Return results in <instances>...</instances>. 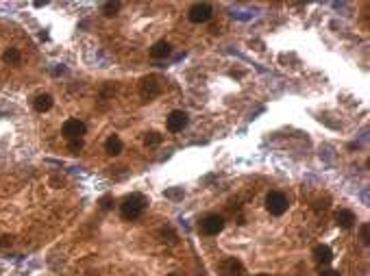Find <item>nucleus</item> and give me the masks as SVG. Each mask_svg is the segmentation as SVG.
<instances>
[{
	"label": "nucleus",
	"instance_id": "f257e3e1",
	"mask_svg": "<svg viewBox=\"0 0 370 276\" xmlns=\"http://www.w3.org/2000/svg\"><path fill=\"white\" fill-rule=\"evenodd\" d=\"M148 205V200L146 196L142 194H131V196H126L122 200V205H120V211H122V218L126 220H135V218H140L142 215V211L146 209Z\"/></svg>",
	"mask_w": 370,
	"mask_h": 276
},
{
	"label": "nucleus",
	"instance_id": "f03ea898",
	"mask_svg": "<svg viewBox=\"0 0 370 276\" xmlns=\"http://www.w3.org/2000/svg\"><path fill=\"white\" fill-rule=\"evenodd\" d=\"M266 209L272 215H283L288 211V196L281 194V191H270L266 198Z\"/></svg>",
	"mask_w": 370,
	"mask_h": 276
},
{
	"label": "nucleus",
	"instance_id": "7ed1b4c3",
	"mask_svg": "<svg viewBox=\"0 0 370 276\" xmlns=\"http://www.w3.org/2000/svg\"><path fill=\"white\" fill-rule=\"evenodd\" d=\"M83 135H85V124L81 122V120H68L66 124H63V137L70 142V140H83Z\"/></svg>",
	"mask_w": 370,
	"mask_h": 276
},
{
	"label": "nucleus",
	"instance_id": "20e7f679",
	"mask_svg": "<svg viewBox=\"0 0 370 276\" xmlns=\"http://www.w3.org/2000/svg\"><path fill=\"white\" fill-rule=\"evenodd\" d=\"M222 228H225V218L222 215H207L205 220L200 222V231L205 235H218Z\"/></svg>",
	"mask_w": 370,
	"mask_h": 276
},
{
	"label": "nucleus",
	"instance_id": "39448f33",
	"mask_svg": "<svg viewBox=\"0 0 370 276\" xmlns=\"http://www.w3.org/2000/svg\"><path fill=\"white\" fill-rule=\"evenodd\" d=\"M211 5H207V3H198V5H194L192 9H190V20L194 22V24H202V22H207L209 17H211Z\"/></svg>",
	"mask_w": 370,
	"mask_h": 276
},
{
	"label": "nucleus",
	"instance_id": "423d86ee",
	"mask_svg": "<svg viewBox=\"0 0 370 276\" xmlns=\"http://www.w3.org/2000/svg\"><path fill=\"white\" fill-rule=\"evenodd\" d=\"M165 124H168V131L170 133H179V131H183L185 126H188V113L185 111H172L170 115H168V120H165Z\"/></svg>",
	"mask_w": 370,
	"mask_h": 276
},
{
	"label": "nucleus",
	"instance_id": "0eeeda50",
	"mask_svg": "<svg viewBox=\"0 0 370 276\" xmlns=\"http://www.w3.org/2000/svg\"><path fill=\"white\" fill-rule=\"evenodd\" d=\"M336 222L340 228H353L355 226V213L353 211H348V209H342L340 213L336 215Z\"/></svg>",
	"mask_w": 370,
	"mask_h": 276
},
{
	"label": "nucleus",
	"instance_id": "6e6552de",
	"mask_svg": "<svg viewBox=\"0 0 370 276\" xmlns=\"http://www.w3.org/2000/svg\"><path fill=\"white\" fill-rule=\"evenodd\" d=\"M159 89H161V87H159V83H157V78L151 76V78H144V81H142V96H144V98L157 96V94H159Z\"/></svg>",
	"mask_w": 370,
	"mask_h": 276
},
{
	"label": "nucleus",
	"instance_id": "1a4fd4ad",
	"mask_svg": "<svg viewBox=\"0 0 370 276\" xmlns=\"http://www.w3.org/2000/svg\"><path fill=\"white\" fill-rule=\"evenodd\" d=\"M170 52H172V46L168 42H157L151 48V57L153 59H165V57H170Z\"/></svg>",
	"mask_w": 370,
	"mask_h": 276
},
{
	"label": "nucleus",
	"instance_id": "9d476101",
	"mask_svg": "<svg viewBox=\"0 0 370 276\" xmlns=\"http://www.w3.org/2000/svg\"><path fill=\"white\" fill-rule=\"evenodd\" d=\"M313 257H316V261H318V263L327 265V263H331V259H333V252H331V248H329V246L320 244V246L313 248Z\"/></svg>",
	"mask_w": 370,
	"mask_h": 276
},
{
	"label": "nucleus",
	"instance_id": "9b49d317",
	"mask_svg": "<svg viewBox=\"0 0 370 276\" xmlns=\"http://www.w3.org/2000/svg\"><path fill=\"white\" fill-rule=\"evenodd\" d=\"M33 107H35V111H40V113L48 111V109L52 107V96L50 94H40L33 100Z\"/></svg>",
	"mask_w": 370,
	"mask_h": 276
},
{
	"label": "nucleus",
	"instance_id": "f8f14e48",
	"mask_svg": "<svg viewBox=\"0 0 370 276\" xmlns=\"http://www.w3.org/2000/svg\"><path fill=\"white\" fill-rule=\"evenodd\" d=\"M222 272H225L227 276H244V268H242V263L235 261V259H229L225 265H222Z\"/></svg>",
	"mask_w": 370,
	"mask_h": 276
},
{
	"label": "nucleus",
	"instance_id": "ddd939ff",
	"mask_svg": "<svg viewBox=\"0 0 370 276\" xmlns=\"http://www.w3.org/2000/svg\"><path fill=\"white\" fill-rule=\"evenodd\" d=\"M105 150H107V154H111V157H116V154L122 152V140L116 137V135H111L109 140L105 142Z\"/></svg>",
	"mask_w": 370,
	"mask_h": 276
},
{
	"label": "nucleus",
	"instance_id": "4468645a",
	"mask_svg": "<svg viewBox=\"0 0 370 276\" xmlns=\"http://www.w3.org/2000/svg\"><path fill=\"white\" fill-rule=\"evenodd\" d=\"M3 61L9 63V66H17V63L22 61V54H20V50H17V48H9L3 54Z\"/></svg>",
	"mask_w": 370,
	"mask_h": 276
},
{
	"label": "nucleus",
	"instance_id": "2eb2a0df",
	"mask_svg": "<svg viewBox=\"0 0 370 276\" xmlns=\"http://www.w3.org/2000/svg\"><path fill=\"white\" fill-rule=\"evenodd\" d=\"M161 140H163V137H161L159 133L151 131V133H146V137H144V144H146V146H157V144H161Z\"/></svg>",
	"mask_w": 370,
	"mask_h": 276
},
{
	"label": "nucleus",
	"instance_id": "dca6fc26",
	"mask_svg": "<svg viewBox=\"0 0 370 276\" xmlns=\"http://www.w3.org/2000/svg\"><path fill=\"white\" fill-rule=\"evenodd\" d=\"M118 11H120V3H105V5H103V13L109 15V17L116 15Z\"/></svg>",
	"mask_w": 370,
	"mask_h": 276
},
{
	"label": "nucleus",
	"instance_id": "f3484780",
	"mask_svg": "<svg viewBox=\"0 0 370 276\" xmlns=\"http://www.w3.org/2000/svg\"><path fill=\"white\" fill-rule=\"evenodd\" d=\"M359 235H362V244L368 246V244H370V226H368V224L359 226Z\"/></svg>",
	"mask_w": 370,
	"mask_h": 276
},
{
	"label": "nucleus",
	"instance_id": "a211bd4d",
	"mask_svg": "<svg viewBox=\"0 0 370 276\" xmlns=\"http://www.w3.org/2000/svg\"><path fill=\"white\" fill-rule=\"evenodd\" d=\"M83 148V140H70L68 142V150L70 152H79Z\"/></svg>",
	"mask_w": 370,
	"mask_h": 276
},
{
	"label": "nucleus",
	"instance_id": "6ab92c4d",
	"mask_svg": "<svg viewBox=\"0 0 370 276\" xmlns=\"http://www.w3.org/2000/svg\"><path fill=\"white\" fill-rule=\"evenodd\" d=\"M111 205H114V198H111V196L100 198V209H103V211H109V209H111Z\"/></svg>",
	"mask_w": 370,
	"mask_h": 276
},
{
	"label": "nucleus",
	"instance_id": "aec40b11",
	"mask_svg": "<svg viewBox=\"0 0 370 276\" xmlns=\"http://www.w3.org/2000/svg\"><path fill=\"white\" fill-rule=\"evenodd\" d=\"M320 276H340V274H338L336 270H322V272H320Z\"/></svg>",
	"mask_w": 370,
	"mask_h": 276
},
{
	"label": "nucleus",
	"instance_id": "412c9836",
	"mask_svg": "<svg viewBox=\"0 0 370 276\" xmlns=\"http://www.w3.org/2000/svg\"><path fill=\"white\" fill-rule=\"evenodd\" d=\"M259 276H270V274H259Z\"/></svg>",
	"mask_w": 370,
	"mask_h": 276
},
{
	"label": "nucleus",
	"instance_id": "4be33fe9",
	"mask_svg": "<svg viewBox=\"0 0 370 276\" xmlns=\"http://www.w3.org/2000/svg\"><path fill=\"white\" fill-rule=\"evenodd\" d=\"M170 276H177V274H170Z\"/></svg>",
	"mask_w": 370,
	"mask_h": 276
}]
</instances>
